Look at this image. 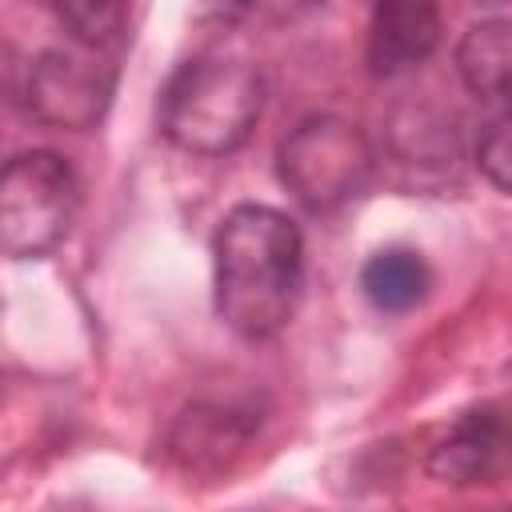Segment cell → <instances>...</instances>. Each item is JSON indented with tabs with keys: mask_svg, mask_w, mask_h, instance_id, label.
Here are the masks:
<instances>
[{
	"mask_svg": "<svg viewBox=\"0 0 512 512\" xmlns=\"http://www.w3.org/2000/svg\"><path fill=\"white\" fill-rule=\"evenodd\" d=\"M216 316L244 340L276 336L300 304L304 236L280 208L236 204L212 240Z\"/></svg>",
	"mask_w": 512,
	"mask_h": 512,
	"instance_id": "6da1fadb",
	"label": "cell"
},
{
	"mask_svg": "<svg viewBox=\"0 0 512 512\" xmlns=\"http://www.w3.org/2000/svg\"><path fill=\"white\" fill-rule=\"evenodd\" d=\"M264 108V76L240 52H200L184 60L160 92V132L192 156L236 152Z\"/></svg>",
	"mask_w": 512,
	"mask_h": 512,
	"instance_id": "7a4b0ae2",
	"label": "cell"
},
{
	"mask_svg": "<svg viewBox=\"0 0 512 512\" xmlns=\"http://www.w3.org/2000/svg\"><path fill=\"white\" fill-rule=\"evenodd\" d=\"M80 180L72 164L48 148L20 152L0 172V248L12 260L52 252L76 224Z\"/></svg>",
	"mask_w": 512,
	"mask_h": 512,
	"instance_id": "3957f363",
	"label": "cell"
},
{
	"mask_svg": "<svg viewBox=\"0 0 512 512\" xmlns=\"http://www.w3.org/2000/svg\"><path fill=\"white\" fill-rule=\"evenodd\" d=\"M276 172L304 208L332 212L364 192L372 176V148L356 124L340 116H312L284 136Z\"/></svg>",
	"mask_w": 512,
	"mask_h": 512,
	"instance_id": "277c9868",
	"label": "cell"
},
{
	"mask_svg": "<svg viewBox=\"0 0 512 512\" xmlns=\"http://www.w3.org/2000/svg\"><path fill=\"white\" fill-rule=\"evenodd\" d=\"M112 84H116V64L108 44H88L72 36L68 44L44 48L36 60L24 64L20 96L36 120L84 132L104 116L112 100Z\"/></svg>",
	"mask_w": 512,
	"mask_h": 512,
	"instance_id": "5b68a950",
	"label": "cell"
},
{
	"mask_svg": "<svg viewBox=\"0 0 512 512\" xmlns=\"http://www.w3.org/2000/svg\"><path fill=\"white\" fill-rule=\"evenodd\" d=\"M428 472L456 488L512 476V404H480L460 412L432 444Z\"/></svg>",
	"mask_w": 512,
	"mask_h": 512,
	"instance_id": "8992f818",
	"label": "cell"
},
{
	"mask_svg": "<svg viewBox=\"0 0 512 512\" xmlns=\"http://www.w3.org/2000/svg\"><path fill=\"white\" fill-rule=\"evenodd\" d=\"M260 416L248 404H188L168 432V456L176 468L200 476V472H224L244 444L256 436Z\"/></svg>",
	"mask_w": 512,
	"mask_h": 512,
	"instance_id": "52a82bcc",
	"label": "cell"
},
{
	"mask_svg": "<svg viewBox=\"0 0 512 512\" xmlns=\"http://www.w3.org/2000/svg\"><path fill=\"white\" fill-rule=\"evenodd\" d=\"M444 36L440 0H376L368 24L372 76H400L424 64Z\"/></svg>",
	"mask_w": 512,
	"mask_h": 512,
	"instance_id": "ba28073f",
	"label": "cell"
},
{
	"mask_svg": "<svg viewBox=\"0 0 512 512\" xmlns=\"http://www.w3.org/2000/svg\"><path fill=\"white\" fill-rule=\"evenodd\" d=\"M456 72L472 96L512 116V20L472 24L456 48Z\"/></svg>",
	"mask_w": 512,
	"mask_h": 512,
	"instance_id": "9c48e42d",
	"label": "cell"
},
{
	"mask_svg": "<svg viewBox=\"0 0 512 512\" xmlns=\"http://www.w3.org/2000/svg\"><path fill=\"white\" fill-rule=\"evenodd\" d=\"M432 288V272L416 248H380L360 268V292L380 312H408Z\"/></svg>",
	"mask_w": 512,
	"mask_h": 512,
	"instance_id": "30bf717a",
	"label": "cell"
},
{
	"mask_svg": "<svg viewBox=\"0 0 512 512\" xmlns=\"http://www.w3.org/2000/svg\"><path fill=\"white\" fill-rule=\"evenodd\" d=\"M44 4L60 16L68 36L108 48L124 32V16H128V0H44Z\"/></svg>",
	"mask_w": 512,
	"mask_h": 512,
	"instance_id": "8fae6325",
	"label": "cell"
},
{
	"mask_svg": "<svg viewBox=\"0 0 512 512\" xmlns=\"http://www.w3.org/2000/svg\"><path fill=\"white\" fill-rule=\"evenodd\" d=\"M476 164L500 192L512 196V116H500L484 128L476 144Z\"/></svg>",
	"mask_w": 512,
	"mask_h": 512,
	"instance_id": "7c38bea8",
	"label": "cell"
},
{
	"mask_svg": "<svg viewBox=\"0 0 512 512\" xmlns=\"http://www.w3.org/2000/svg\"><path fill=\"white\" fill-rule=\"evenodd\" d=\"M240 12L264 20V24H288V20H300L304 12H312L316 4L324 0H232Z\"/></svg>",
	"mask_w": 512,
	"mask_h": 512,
	"instance_id": "4fadbf2b",
	"label": "cell"
}]
</instances>
